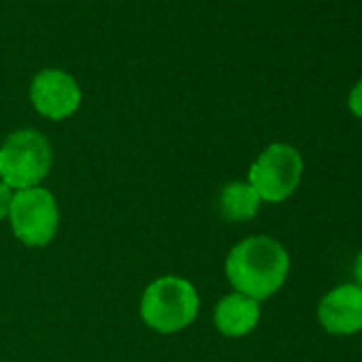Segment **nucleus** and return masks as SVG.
Instances as JSON below:
<instances>
[{
	"label": "nucleus",
	"instance_id": "nucleus-1",
	"mask_svg": "<svg viewBox=\"0 0 362 362\" xmlns=\"http://www.w3.org/2000/svg\"><path fill=\"white\" fill-rule=\"evenodd\" d=\"M290 271L286 247L271 237H247L226 258V277L239 294L254 300L275 294Z\"/></svg>",
	"mask_w": 362,
	"mask_h": 362
},
{
	"label": "nucleus",
	"instance_id": "nucleus-2",
	"mask_svg": "<svg viewBox=\"0 0 362 362\" xmlns=\"http://www.w3.org/2000/svg\"><path fill=\"white\" fill-rule=\"evenodd\" d=\"M199 311V294L194 286L184 279L166 275L151 281L141 298L143 322L158 332H177L190 326Z\"/></svg>",
	"mask_w": 362,
	"mask_h": 362
},
{
	"label": "nucleus",
	"instance_id": "nucleus-3",
	"mask_svg": "<svg viewBox=\"0 0 362 362\" xmlns=\"http://www.w3.org/2000/svg\"><path fill=\"white\" fill-rule=\"evenodd\" d=\"M49 166L52 147L37 130H18L0 147V179L9 188H37Z\"/></svg>",
	"mask_w": 362,
	"mask_h": 362
},
{
	"label": "nucleus",
	"instance_id": "nucleus-4",
	"mask_svg": "<svg viewBox=\"0 0 362 362\" xmlns=\"http://www.w3.org/2000/svg\"><path fill=\"white\" fill-rule=\"evenodd\" d=\"M303 177V156L286 143L269 145L252 164L247 184L258 192L260 201L281 203L294 194Z\"/></svg>",
	"mask_w": 362,
	"mask_h": 362
},
{
	"label": "nucleus",
	"instance_id": "nucleus-5",
	"mask_svg": "<svg viewBox=\"0 0 362 362\" xmlns=\"http://www.w3.org/2000/svg\"><path fill=\"white\" fill-rule=\"evenodd\" d=\"M9 218L16 237L30 247L47 245L56 237L60 220L54 194L39 186L13 194Z\"/></svg>",
	"mask_w": 362,
	"mask_h": 362
},
{
	"label": "nucleus",
	"instance_id": "nucleus-6",
	"mask_svg": "<svg viewBox=\"0 0 362 362\" xmlns=\"http://www.w3.org/2000/svg\"><path fill=\"white\" fill-rule=\"evenodd\" d=\"M30 100L41 115L49 119H64L77 111L81 103V90L69 73L47 69L33 79Z\"/></svg>",
	"mask_w": 362,
	"mask_h": 362
},
{
	"label": "nucleus",
	"instance_id": "nucleus-7",
	"mask_svg": "<svg viewBox=\"0 0 362 362\" xmlns=\"http://www.w3.org/2000/svg\"><path fill=\"white\" fill-rule=\"evenodd\" d=\"M317 320L330 334H354L362 330V288L343 284L326 292L317 305Z\"/></svg>",
	"mask_w": 362,
	"mask_h": 362
},
{
	"label": "nucleus",
	"instance_id": "nucleus-8",
	"mask_svg": "<svg viewBox=\"0 0 362 362\" xmlns=\"http://www.w3.org/2000/svg\"><path fill=\"white\" fill-rule=\"evenodd\" d=\"M214 320L222 334L243 337L258 326V320H260L258 300H254L245 294H239V292L228 294L216 305Z\"/></svg>",
	"mask_w": 362,
	"mask_h": 362
},
{
	"label": "nucleus",
	"instance_id": "nucleus-9",
	"mask_svg": "<svg viewBox=\"0 0 362 362\" xmlns=\"http://www.w3.org/2000/svg\"><path fill=\"white\" fill-rule=\"evenodd\" d=\"M260 209L258 192L245 181H230L220 192V214L230 222L252 220Z\"/></svg>",
	"mask_w": 362,
	"mask_h": 362
},
{
	"label": "nucleus",
	"instance_id": "nucleus-10",
	"mask_svg": "<svg viewBox=\"0 0 362 362\" xmlns=\"http://www.w3.org/2000/svg\"><path fill=\"white\" fill-rule=\"evenodd\" d=\"M347 105H349V111L362 119V79L354 86V90L349 92V98H347Z\"/></svg>",
	"mask_w": 362,
	"mask_h": 362
},
{
	"label": "nucleus",
	"instance_id": "nucleus-11",
	"mask_svg": "<svg viewBox=\"0 0 362 362\" xmlns=\"http://www.w3.org/2000/svg\"><path fill=\"white\" fill-rule=\"evenodd\" d=\"M11 188L5 186L3 181H0V220H3L5 216H9V207H11Z\"/></svg>",
	"mask_w": 362,
	"mask_h": 362
},
{
	"label": "nucleus",
	"instance_id": "nucleus-12",
	"mask_svg": "<svg viewBox=\"0 0 362 362\" xmlns=\"http://www.w3.org/2000/svg\"><path fill=\"white\" fill-rule=\"evenodd\" d=\"M354 273H356L358 286L362 288V252H360V254H358V258H356V264H354Z\"/></svg>",
	"mask_w": 362,
	"mask_h": 362
}]
</instances>
